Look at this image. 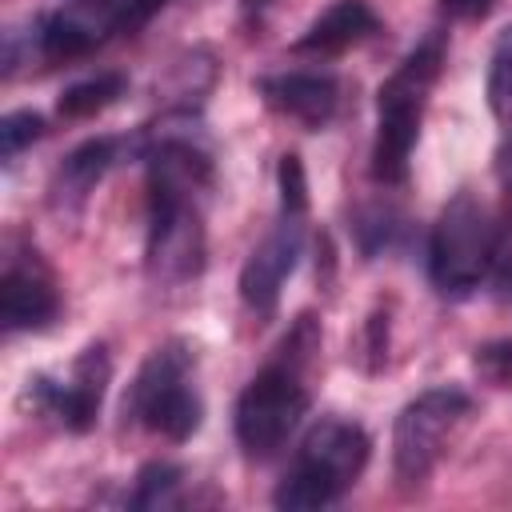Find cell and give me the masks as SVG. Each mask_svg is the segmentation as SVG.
Masks as SVG:
<instances>
[{"label": "cell", "instance_id": "cell-1", "mask_svg": "<svg viewBox=\"0 0 512 512\" xmlns=\"http://www.w3.org/2000/svg\"><path fill=\"white\" fill-rule=\"evenodd\" d=\"M316 348H320V336L312 328V316H300L280 356L244 384L236 400V440L248 456H272L304 420L312 404L308 364Z\"/></svg>", "mask_w": 512, "mask_h": 512}, {"label": "cell", "instance_id": "cell-2", "mask_svg": "<svg viewBox=\"0 0 512 512\" xmlns=\"http://www.w3.org/2000/svg\"><path fill=\"white\" fill-rule=\"evenodd\" d=\"M448 40L444 32L424 36L400 64L396 72L380 84L376 92V140H372V176L380 184H404L408 176V156L420 136V120L428 108V96L440 80Z\"/></svg>", "mask_w": 512, "mask_h": 512}, {"label": "cell", "instance_id": "cell-3", "mask_svg": "<svg viewBox=\"0 0 512 512\" xmlns=\"http://www.w3.org/2000/svg\"><path fill=\"white\" fill-rule=\"evenodd\" d=\"M368 452H372V440L356 420L324 416L300 440V452L284 472V480L276 484L272 504L288 512H312V508L336 504L364 472Z\"/></svg>", "mask_w": 512, "mask_h": 512}, {"label": "cell", "instance_id": "cell-4", "mask_svg": "<svg viewBox=\"0 0 512 512\" xmlns=\"http://www.w3.org/2000/svg\"><path fill=\"white\" fill-rule=\"evenodd\" d=\"M192 372H196L192 348L184 340H164L140 364L124 396V416L172 444H184L200 428V416H204Z\"/></svg>", "mask_w": 512, "mask_h": 512}, {"label": "cell", "instance_id": "cell-5", "mask_svg": "<svg viewBox=\"0 0 512 512\" xmlns=\"http://www.w3.org/2000/svg\"><path fill=\"white\" fill-rule=\"evenodd\" d=\"M500 248V232L488 216V208L472 192H456L428 236V276L440 296L464 300L480 288V280L492 272Z\"/></svg>", "mask_w": 512, "mask_h": 512}, {"label": "cell", "instance_id": "cell-6", "mask_svg": "<svg viewBox=\"0 0 512 512\" xmlns=\"http://www.w3.org/2000/svg\"><path fill=\"white\" fill-rule=\"evenodd\" d=\"M468 408H472L468 392L448 388V384L444 388H428L416 400H408L400 408V416H396V428H392L396 480L420 484L436 468V460H440V452L448 444V432L468 416Z\"/></svg>", "mask_w": 512, "mask_h": 512}, {"label": "cell", "instance_id": "cell-7", "mask_svg": "<svg viewBox=\"0 0 512 512\" xmlns=\"http://www.w3.org/2000/svg\"><path fill=\"white\" fill-rule=\"evenodd\" d=\"M108 380H112V360H108V348L104 344H88L76 364L68 368L64 380H52V376H36L28 380V400L56 416L68 432H88L100 416V404H104V392H108Z\"/></svg>", "mask_w": 512, "mask_h": 512}, {"label": "cell", "instance_id": "cell-8", "mask_svg": "<svg viewBox=\"0 0 512 512\" xmlns=\"http://www.w3.org/2000/svg\"><path fill=\"white\" fill-rule=\"evenodd\" d=\"M124 8L128 0H72L48 16L36 20V56L76 60L92 48H100L108 36H124Z\"/></svg>", "mask_w": 512, "mask_h": 512}, {"label": "cell", "instance_id": "cell-9", "mask_svg": "<svg viewBox=\"0 0 512 512\" xmlns=\"http://www.w3.org/2000/svg\"><path fill=\"white\" fill-rule=\"evenodd\" d=\"M304 216L308 212H288L280 208L276 228L252 248V256L240 268V300L256 312V316H272L280 304V288L292 276L300 248H304Z\"/></svg>", "mask_w": 512, "mask_h": 512}, {"label": "cell", "instance_id": "cell-10", "mask_svg": "<svg viewBox=\"0 0 512 512\" xmlns=\"http://www.w3.org/2000/svg\"><path fill=\"white\" fill-rule=\"evenodd\" d=\"M60 316V292L36 252H12L0 276V320L8 332H40Z\"/></svg>", "mask_w": 512, "mask_h": 512}, {"label": "cell", "instance_id": "cell-11", "mask_svg": "<svg viewBox=\"0 0 512 512\" xmlns=\"http://www.w3.org/2000/svg\"><path fill=\"white\" fill-rule=\"evenodd\" d=\"M256 92L272 112L304 124L308 132L332 124L340 108V80L332 72H272L256 80Z\"/></svg>", "mask_w": 512, "mask_h": 512}, {"label": "cell", "instance_id": "cell-12", "mask_svg": "<svg viewBox=\"0 0 512 512\" xmlns=\"http://www.w3.org/2000/svg\"><path fill=\"white\" fill-rule=\"evenodd\" d=\"M116 152H120V140H112V136H96V140H84V144H76L64 160H60V168H56V176H52V208L56 212H80L84 208V200H88V192L100 184V176L116 164Z\"/></svg>", "mask_w": 512, "mask_h": 512}, {"label": "cell", "instance_id": "cell-13", "mask_svg": "<svg viewBox=\"0 0 512 512\" xmlns=\"http://www.w3.org/2000/svg\"><path fill=\"white\" fill-rule=\"evenodd\" d=\"M376 32H380V20H376V12L364 0H336V4H328L308 24V32L292 44V52H304V56H340V52H348L352 44H360V40H368Z\"/></svg>", "mask_w": 512, "mask_h": 512}, {"label": "cell", "instance_id": "cell-14", "mask_svg": "<svg viewBox=\"0 0 512 512\" xmlns=\"http://www.w3.org/2000/svg\"><path fill=\"white\" fill-rule=\"evenodd\" d=\"M124 88H128V80H124L120 72H100V76H88V80H80V84H72V88H64V92H60L56 112H60L64 120H84V116H96V112H104L108 104H116V100L124 96Z\"/></svg>", "mask_w": 512, "mask_h": 512}, {"label": "cell", "instance_id": "cell-15", "mask_svg": "<svg viewBox=\"0 0 512 512\" xmlns=\"http://www.w3.org/2000/svg\"><path fill=\"white\" fill-rule=\"evenodd\" d=\"M488 108L500 124H512V24L496 36L488 60Z\"/></svg>", "mask_w": 512, "mask_h": 512}, {"label": "cell", "instance_id": "cell-16", "mask_svg": "<svg viewBox=\"0 0 512 512\" xmlns=\"http://www.w3.org/2000/svg\"><path fill=\"white\" fill-rule=\"evenodd\" d=\"M184 472L176 464H164V460H152L136 472V488L128 496L132 508H164L176 500V488H180Z\"/></svg>", "mask_w": 512, "mask_h": 512}, {"label": "cell", "instance_id": "cell-17", "mask_svg": "<svg viewBox=\"0 0 512 512\" xmlns=\"http://www.w3.org/2000/svg\"><path fill=\"white\" fill-rule=\"evenodd\" d=\"M44 136V116L32 112V108H16L0 120V148H4V160H16L32 140Z\"/></svg>", "mask_w": 512, "mask_h": 512}, {"label": "cell", "instance_id": "cell-18", "mask_svg": "<svg viewBox=\"0 0 512 512\" xmlns=\"http://www.w3.org/2000/svg\"><path fill=\"white\" fill-rule=\"evenodd\" d=\"M400 224H404V220H400L392 208H368V212L356 220V240H360L364 256H376V252L392 248Z\"/></svg>", "mask_w": 512, "mask_h": 512}, {"label": "cell", "instance_id": "cell-19", "mask_svg": "<svg viewBox=\"0 0 512 512\" xmlns=\"http://www.w3.org/2000/svg\"><path fill=\"white\" fill-rule=\"evenodd\" d=\"M472 364H476L480 380H488L492 388H512V336L480 344Z\"/></svg>", "mask_w": 512, "mask_h": 512}, {"label": "cell", "instance_id": "cell-20", "mask_svg": "<svg viewBox=\"0 0 512 512\" xmlns=\"http://www.w3.org/2000/svg\"><path fill=\"white\" fill-rule=\"evenodd\" d=\"M276 188H280V208H288V212H308V180H304V164H300L296 152L280 156Z\"/></svg>", "mask_w": 512, "mask_h": 512}, {"label": "cell", "instance_id": "cell-21", "mask_svg": "<svg viewBox=\"0 0 512 512\" xmlns=\"http://www.w3.org/2000/svg\"><path fill=\"white\" fill-rule=\"evenodd\" d=\"M492 280H496V296H500V300H512V244H508V248H496Z\"/></svg>", "mask_w": 512, "mask_h": 512}, {"label": "cell", "instance_id": "cell-22", "mask_svg": "<svg viewBox=\"0 0 512 512\" xmlns=\"http://www.w3.org/2000/svg\"><path fill=\"white\" fill-rule=\"evenodd\" d=\"M496 0H440V12L452 16V20H476L492 8Z\"/></svg>", "mask_w": 512, "mask_h": 512}, {"label": "cell", "instance_id": "cell-23", "mask_svg": "<svg viewBox=\"0 0 512 512\" xmlns=\"http://www.w3.org/2000/svg\"><path fill=\"white\" fill-rule=\"evenodd\" d=\"M500 168H504V176H512V144H508V152H504V164H500Z\"/></svg>", "mask_w": 512, "mask_h": 512}]
</instances>
